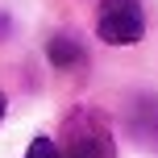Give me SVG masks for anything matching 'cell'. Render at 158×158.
<instances>
[{
  "mask_svg": "<svg viewBox=\"0 0 158 158\" xmlns=\"http://www.w3.org/2000/svg\"><path fill=\"white\" fill-rule=\"evenodd\" d=\"M96 33L108 46H133L146 33V17L137 0H104L100 17H96Z\"/></svg>",
  "mask_w": 158,
  "mask_h": 158,
  "instance_id": "cell-2",
  "label": "cell"
},
{
  "mask_svg": "<svg viewBox=\"0 0 158 158\" xmlns=\"http://www.w3.org/2000/svg\"><path fill=\"white\" fill-rule=\"evenodd\" d=\"M46 54H50V63L63 67V71L83 63V46H79L71 33H54V38H50V46H46Z\"/></svg>",
  "mask_w": 158,
  "mask_h": 158,
  "instance_id": "cell-4",
  "label": "cell"
},
{
  "mask_svg": "<svg viewBox=\"0 0 158 158\" xmlns=\"http://www.w3.org/2000/svg\"><path fill=\"white\" fill-rule=\"evenodd\" d=\"M125 129L142 150H158V96L142 92L125 104Z\"/></svg>",
  "mask_w": 158,
  "mask_h": 158,
  "instance_id": "cell-3",
  "label": "cell"
},
{
  "mask_svg": "<svg viewBox=\"0 0 158 158\" xmlns=\"http://www.w3.org/2000/svg\"><path fill=\"white\" fill-rule=\"evenodd\" d=\"M0 117H4V92H0Z\"/></svg>",
  "mask_w": 158,
  "mask_h": 158,
  "instance_id": "cell-7",
  "label": "cell"
},
{
  "mask_svg": "<svg viewBox=\"0 0 158 158\" xmlns=\"http://www.w3.org/2000/svg\"><path fill=\"white\" fill-rule=\"evenodd\" d=\"M4 33H8V17H0V38H4Z\"/></svg>",
  "mask_w": 158,
  "mask_h": 158,
  "instance_id": "cell-6",
  "label": "cell"
},
{
  "mask_svg": "<svg viewBox=\"0 0 158 158\" xmlns=\"http://www.w3.org/2000/svg\"><path fill=\"white\" fill-rule=\"evenodd\" d=\"M67 150L63 158H117V146H112V133L104 125L100 112L92 108H75L67 117Z\"/></svg>",
  "mask_w": 158,
  "mask_h": 158,
  "instance_id": "cell-1",
  "label": "cell"
},
{
  "mask_svg": "<svg viewBox=\"0 0 158 158\" xmlns=\"http://www.w3.org/2000/svg\"><path fill=\"white\" fill-rule=\"evenodd\" d=\"M25 158H63V150H58V146L50 142V137H38V142H33L29 150H25Z\"/></svg>",
  "mask_w": 158,
  "mask_h": 158,
  "instance_id": "cell-5",
  "label": "cell"
}]
</instances>
